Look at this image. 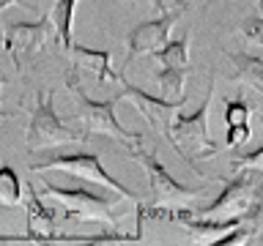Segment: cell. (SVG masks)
Instances as JSON below:
<instances>
[{"mask_svg": "<svg viewBox=\"0 0 263 246\" xmlns=\"http://www.w3.org/2000/svg\"><path fill=\"white\" fill-rule=\"evenodd\" d=\"M82 186H58L52 180L44 178V189L47 197H52L58 202V219H71V221H99V224H112L118 219L115 205L121 200H126L118 192H104L102 183L96 186H85V180H80Z\"/></svg>", "mask_w": 263, "mask_h": 246, "instance_id": "obj_1", "label": "cell"}, {"mask_svg": "<svg viewBox=\"0 0 263 246\" xmlns=\"http://www.w3.org/2000/svg\"><path fill=\"white\" fill-rule=\"evenodd\" d=\"M66 85L69 90L74 93L77 98V118L82 123V129H85V134H104V137H112L118 139L123 148H137L143 145V137L137 134V131H129L126 126H121L118 115H115V107L121 104V96L115 93L112 98H102V101H96V98H90L85 93V88L80 85V71H77V60L69 66V71H66Z\"/></svg>", "mask_w": 263, "mask_h": 246, "instance_id": "obj_2", "label": "cell"}, {"mask_svg": "<svg viewBox=\"0 0 263 246\" xmlns=\"http://www.w3.org/2000/svg\"><path fill=\"white\" fill-rule=\"evenodd\" d=\"M211 98H214V79L209 82V90H205V98L200 101V107L192 112H176L170 120L167 131V142L176 148V153L184 159L189 167H197V161L211 159L217 156L222 148L219 142H214L209 134V110H211Z\"/></svg>", "mask_w": 263, "mask_h": 246, "instance_id": "obj_3", "label": "cell"}, {"mask_svg": "<svg viewBox=\"0 0 263 246\" xmlns=\"http://www.w3.org/2000/svg\"><path fill=\"white\" fill-rule=\"evenodd\" d=\"M55 93L52 90H39L36 93V104L30 107V120H28V131H25V148L28 151H52L55 145H66V142H85L88 134L85 129H74L58 118L55 112Z\"/></svg>", "mask_w": 263, "mask_h": 246, "instance_id": "obj_4", "label": "cell"}, {"mask_svg": "<svg viewBox=\"0 0 263 246\" xmlns=\"http://www.w3.org/2000/svg\"><path fill=\"white\" fill-rule=\"evenodd\" d=\"M238 175L222 186L217 200L203 205L200 213L219 219H252V213L263 202V172L258 170H236Z\"/></svg>", "mask_w": 263, "mask_h": 246, "instance_id": "obj_5", "label": "cell"}, {"mask_svg": "<svg viewBox=\"0 0 263 246\" xmlns=\"http://www.w3.org/2000/svg\"><path fill=\"white\" fill-rule=\"evenodd\" d=\"M33 172H41V170H61L66 175L77 178V180H85V183H102L104 189H112V192L123 194L126 200L137 202L140 197L135 189L123 186L118 178L110 175V170H104L102 159L96 153H88V151H77V153H49L44 156L41 161H33L30 164Z\"/></svg>", "mask_w": 263, "mask_h": 246, "instance_id": "obj_6", "label": "cell"}, {"mask_svg": "<svg viewBox=\"0 0 263 246\" xmlns=\"http://www.w3.org/2000/svg\"><path fill=\"white\" fill-rule=\"evenodd\" d=\"M52 38H58V33H55V25L49 19V14L36 19V22H6L3 52L11 57L14 69L22 74L30 66L33 57H36Z\"/></svg>", "mask_w": 263, "mask_h": 246, "instance_id": "obj_7", "label": "cell"}, {"mask_svg": "<svg viewBox=\"0 0 263 246\" xmlns=\"http://www.w3.org/2000/svg\"><path fill=\"white\" fill-rule=\"evenodd\" d=\"M129 159H135L148 175V189H151V202L156 205H173L176 200H192L200 197L197 186H186L170 175V170L159 161L154 151H143V145L129 148Z\"/></svg>", "mask_w": 263, "mask_h": 246, "instance_id": "obj_8", "label": "cell"}, {"mask_svg": "<svg viewBox=\"0 0 263 246\" xmlns=\"http://www.w3.org/2000/svg\"><path fill=\"white\" fill-rule=\"evenodd\" d=\"M178 19H181V14L164 11V14H156L154 19H145V22L135 25V28L126 33V60H123V69H129L137 55H154L156 49H162L167 44L170 30Z\"/></svg>", "mask_w": 263, "mask_h": 246, "instance_id": "obj_9", "label": "cell"}, {"mask_svg": "<svg viewBox=\"0 0 263 246\" xmlns=\"http://www.w3.org/2000/svg\"><path fill=\"white\" fill-rule=\"evenodd\" d=\"M115 82L121 85V90H118L121 101H123V98H129V101L135 104V110L143 115L151 126H156V131H162V134L167 131L173 115L184 107V101H170V98L154 96V93H148V90H143V88L132 85V82L123 77V71L118 74V79H115Z\"/></svg>", "mask_w": 263, "mask_h": 246, "instance_id": "obj_10", "label": "cell"}, {"mask_svg": "<svg viewBox=\"0 0 263 246\" xmlns=\"http://www.w3.org/2000/svg\"><path fill=\"white\" fill-rule=\"evenodd\" d=\"M25 208H28V238L41 241V238H55V221H58V208H47L41 202L39 192L33 186H25Z\"/></svg>", "mask_w": 263, "mask_h": 246, "instance_id": "obj_11", "label": "cell"}, {"mask_svg": "<svg viewBox=\"0 0 263 246\" xmlns=\"http://www.w3.org/2000/svg\"><path fill=\"white\" fill-rule=\"evenodd\" d=\"M230 63H233L236 79H241L244 85L255 88L258 93H263V57L250 55V52H228Z\"/></svg>", "mask_w": 263, "mask_h": 246, "instance_id": "obj_12", "label": "cell"}, {"mask_svg": "<svg viewBox=\"0 0 263 246\" xmlns=\"http://www.w3.org/2000/svg\"><path fill=\"white\" fill-rule=\"evenodd\" d=\"M74 6H77V0H52V11H49V19L55 25V33H58L63 52H71V47H74V38H71Z\"/></svg>", "mask_w": 263, "mask_h": 246, "instance_id": "obj_13", "label": "cell"}, {"mask_svg": "<svg viewBox=\"0 0 263 246\" xmlns=\"http://www.w3.org/2000/svg\"><path fill=\"white\" fill-rule=\"evenodd\" d=\"M186 71L189 69H170V66H159V71H156V82H159L162 98H170V101H186Z\"/></svg>", "mask_w": 263, "mask_h": 246, "instance_id": "obj_14", "label": "cell"}, {"mask_svg": "<svg viewBox=\"0 0 263 246\" xmlns=\"http://www.w3.org/2000/svg\"><path fill=\"white\" fill-rule=\"evenodd\" d=\"M25 183L11 164H0V208H20L25 200Z\"/></svg>", "mask_w": 263, "mask_h": 246, "instance_id": "obj_15", "label": "cell"}, {"mask_svg": "<svg viewBox=\"0 0 263 246\" xmlns=\"http://www.w3.org/2000/svg\"><path fill=\"white\" fill-rule=\"evenodd\" d=\"M189 33L178 38H167V44L162 49H156V60L159 66H170V69H189Z\"/></svg>", "mask_w": 263, "mask_h": 246, "instance_id": "obj_16", "label": "cell"}, {"mask_svg": "<svg viewBox=\"0 0 263 246\" xmlns=\"http://www.w3.org/2000/svg\"><path fill=\"white\" fill-rule=\"evenodd\" d=\"M71 52L77 55V57H85V60H93L96 63V77H99V82H104L107 79H118V74L121 71H112V57H110V52H107V49H88V47H82V44H74L71 47Z\"/></svg>", "mask_w": 263, "mask_h": 246, "instance_id": "obj_17", "label": "cell"}, {"mask_svg": "<svg viewBox=\"0 0 263 246\" xmlns=\"http://www.w3.org/2000/svg\"><path fill=\"white\" fill-rule=\"evenodd\" d=\"M252 118V104H247L244 98H228L225 101V123H250Z\"/></svg>", "mask_w": 263, "mask_h": 246, "instance_id": "obj_18", "label": "cell"}, {"mask_svg": "<svg viewBox=\"0 0 263 246\" xmlns=\"http://www.w3.org/2000/svg\"><path fill=\"white\" fill-rule=\"evenodd\" d=\"M250 235H255V230L250 224H241V221H238L236 227H230L228 233H222L211 246H241V243H250L252 241Z\"/></svg>", "mask_w": 263, "mask_h": 246, "instance_id": "obj_19", "label": "cell"}, {"mask_svg": "<svg viewBox=\"0 0 263 246\" xmlns=\"http://www.w3.org/2000/svg\"><path fill=\"white\" fill-rule=\"evenodd\" d=\"M238 33L252 41V44H260L263 47V14H255V16H247V19L238 25Z\"/></svg>", "mask_w": 263, "mask_h": 246, "instance_id": "obj_20", "label": "cell"}, {"mask_svg": "<svg viewBox=\"0 0 263 246\" xmlns=\"http://www.w3.org/2000/svg\"><path fill=\"white\" fill-rule=\"evenodd\" d=\"M230 167H233V170L250 167V170L263 172V145H258V148H255V151H250V153H238V156H233Z\"/></svg>", "mask_w": 263, "mask_h": 246, "instance_id": "obj_21", "label": "cell"}, {"mask_svg": "<svg viewBox=\"0 0 263 246\" xmlns=\"http://www.w3.org/2000/svg\"><path fill=\"white\" fill-rule=\"evenodd\" d=\"M250 137H252L250 123H233V126H228V131H225V145L228 148H241V145L250 142Z\"/></svg>", "mask_w": 263, "mask_h": 246, "instance_id": "obj_22", "label": "cell"}, {"mask_svg": "<svg viewBox=\"0 0 263 246\" xmlns=\"http://www.w3.org/2000/svg\"><path fill=\"white\" fill-rule=\"evenodd\" d=\"M186 0H154V8L156 14H164V11H176V14H184L186 11Z\"/></svg>", "mask_w": 263, "mask_h": 246, "instance_id": "obj_23", "label": "cell"}, {"mask_svg": "<svg viewBox=\"0 0 263 246\" xmlns=\"http://www.w3.org/2000/svg\"><path fill=\"white\" fill-rule=\"evenodd\" d=\"M14 3H16V6H22L25 0H0V11H3V8H8V6H14Z\"/></svg>", "mask_w": 263, "mask_h": 246, "instance_id": "obj_24", "label": "cell"}, {"mask_svg": "<svg viewBox=\"0 0 263 246\" xmlns=\"http://www.w3.org/2000/svg\"><path fill=\"white\" fill-rule=\"evenodd\" d=\"M3 82H6V79H3V77H0V88H3ZM0 104H3V101H0ZM0 118H3V112H0Z\"/></svg>", "mask_w": 263, "mask_h": 246, "instance_id": "obj_25", "label": "cell"}, {"mask_svg": "<svg viewBox=\"0 0 263 246\" xmlns=\"http://www.w3.org/2000/svg\"><path fill=\"white\" fill-rule=\"evenodd\" d=\"M258 6H260V14H263V0H258Z\"/></svg>", "mask_w": 263, "mask_h": 246, "instance_id": "obj_26", "label": "cell"}, {"mask_svg": "<svg viewBox=\"0 0 263 246\" xmlns=\"http://www.w3.org/2000/svg\"><path fill=\"white\" fill-rule=\"evenodd\" d=\"M211 3H214V0H205V6H211Z\"/></svg>", "mask_w": 263, "mask_h": 246, "instance_id": "obj_27", "label": "cell"}]
</instances>
